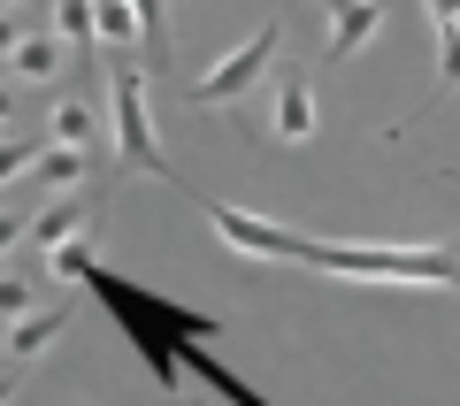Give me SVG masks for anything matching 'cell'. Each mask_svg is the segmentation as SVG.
Here are the masks:
<instances>
[{
	"instance_id": "obj_1",
	"label": "cell",
	"mask_w": 460,
	"mask_h": 406,
	"mask_svg": "<svg viewBox=\"0 0 460 406\" xmlns=\"http://www.w3.org/2000/svg\"><path fill=\"white\" fill-rule=\"evenodd\" d=\"M307 269L345 284H422V292H460L453 245H307Z\"/></svg>"
},
{
	"instance_id": "obj_2",
	"label": "cell",
	"mask_w": 460,
	"mask_h": 406,
	"mask_svg": "<svg viewBox=\"0 0 460 406\" xmlns=\"http://www.w3.org/2000/svg\"><path fill=\"white\" fill-rule=\"evenodd\" d=\"M108 100H115V162H123V169H146V177H162V184H177L162 138H154V115H146V69H138V62H115Z\"/></svg>"
},
{
	"instance_id": "obj_3",
	"label": "cell",
	"mask_w": 460,
	"mask_h": 406,
	"mask_svg": "<svg viewBox=\"0 0 460 406\" xmlns=\"http://www.w3.org/2000/svg\"><path fill=\"white\" fill-rule=\"evenodd\" d=\"M277 47H284V23H261V31L246 39V47H230L223 62L208 69V77H192V108H238V100L253 93V84L269 77V62H277Z\"/></svg>"
},
{
	"instance_id": "obj_4",
	"label": "cell",
	"mask_w": 460,
	"mask_h": 406,
	"mask_svg": "<svg viewBox=\"0 0 460 406\" xmlns=\"http://www.w3.org/2000/svg\"><path fill=\"white\" fill-rule=\"evenodd\" d=\"M208 223H215L223 245H238V253H253V260H307V245H314V238H299V230L269 223V215L230 207V199H208Z\"/></svg>"
},
{
	"instance_id": "obj_5",
	"label": "cell",
	"mask_w": 460,
	"mask_h": 406,
	"mask_svg": "<svg viewBox=\"0 0 460 406\" xmlns=\"http://www.w3.org/2000/svg\"><path fill=\"white\" fill-rule=\"evenodd\" d=\"M323 8H330V39H323V54H330V62L361 54L368 39L384 31V0H323Z\"/></svg>"
},
{
	"instance_id": "obj_6",
	"label": "cell",
	"mask_w": 460,
	"mask_h": 406,
	"mask_svg": "<svg viewBox=\"0 0 460 406\" xmlns=\"http://www.w3.org/2000/svg\"><path fill=\"white\" fill-rule=\"evenodd\" d=\"M100 215V192H62V199H47V207L31 215V245H69V238H84V223Z\"/></svg>"
},
{
	"instance_id": "obj_7",
	"label": "cell",
	"mask_w": 460,
	"mask_h": 406,
	"mask_svg": "<svg viewBox=\"0 0 460 406\" xmlns=\"http://www.w3.org/2000/svg\"><path fill=\"white\" fill-rule=\"evenodd\" d=\"M69 330V307H39V314H23V322H8V338H0V353L16 360V368H31L39 353H47L54 338Z\"/></svg>"
},
{
	"instance_id": "obj_8",
	"label": "cell",
	"mask_w": 460,
	"mask_h": 406,
	"mask_svg": "<svg viewBox=\"0 0 460 406\" xmlns=\"http://www.w3.org/2000/svg\"><path fill=\"white\" fill-rule=\"evenodd\" d=\"M269 130H277L284 146H307V138H314V84H307V77H284V84H277Z\"/></svg>"
},
{
	"instance_id": "obj_9",
	"label": "cell",
	"mask_w": 460,
	"mask_h": 406,
	"mask_svg": "<svg viewBox=\"0 0 460 406\" xmlns=\"http://www.w3.org/2000/svg\"><path fill=\"white\" fill-rule=\"evenodd\" d=\"M62 39H54V31H31V39H23V47H16V62H8V77H16V84H54V77H62Z\"/></svg>"
},
{
	"instance_id": "obj_10",
	"label": "cell",
	"mask_w": 460,
	"mask_h": 406,
	"mask_svg": "<svg viewBox=\"0 0 460 406\" xmlns=\"http://www.w3.org/2000/svg\"><path fill=\"white\" fill-rule=\"evenodd\" d=\"M84 177H93V154L84 146H47L31 162V184H47V192H77Z\"/></svg>"
},
{
	"instance_id": "obj_11",
	"label": "cell",
	"mask_w": 460,
	"mask_h": 406,
	"mask_svg": "<svg viewBox=\"0 0 460 406\" xmlns=\"http://www.w3.org/2000/svg\"><path fill=\"white\" fill-rule=\"evenodd\" d=\"M54 39L69 54H93L100 47V23H93V0H54Z\"/></svg>"
},
{
	"instance_id": "obj_12",
	"label": "cell",
	"mask_w": 460,
	"mask_h": 406,
	"mask_svg": "<svg viewBox=\"0 0 460 406\" xmlns=\"http://www.w3.org/2000/svg\"><path fill=\"white\" fill-rule=\"evenodd\" d=\"M100 123H93V100H54V146H84L93 154Z\"/></svg>"
},
{
	"instance_id": "obj_13",
	"label": "cell",
	"mask_w": 460,
	"mask_h": 406,
	"mask_svg": "<svg viewBox=\"0 0 460 406\" xmlns=\"http://www.w3.org/2000/svg\"><path fill=\"white\" fill-rule=\"evenodd\" d=\"M93 23H100V47H131V39L146 31L131 0H93Z\"/></svg>"
},
{
	"instance_id": "obj_14",
	"label": "cell",
	"mask_w": 460,
	"mask_h": 406,
	"mask_svg": "<svg viewBox=\"0 0 460 406\" xmlns=\"http://www.w3.org/2000/svg\"><path fill=\"white\" fill-rule=\"evenodd\" d=\"M23 314H39V284L23 269H0V322H23Z\"/></svg>"
},
{
	"instance_id": "obj_15",
	"label": "cell",
	"mask_w": 460,
	"mask_h": 406,
	"mask_svg": "<svg viewBox=\"0 0 460 406\" xmlns=\"http://www.w3.org/2000/svg\"><path fill=\"white\" fill-rule=\"evenodd\" d=\"M39 138H23V130H0V184H16V177H31V162H39Z\"/></svg>"
},
{
	"instance_id": "obj_16",
	"label": "cell",
	"mask_w": 460,
	"mask_h": 406,
	"mask_svg": "<svg viewBox=\"0 0 460 406\" xmlns=\"http://www.w3.org/2000/svg\"><path fill=\"white\" fill-rule=\"evenodd\" d=\"M54 277H62V284H93L100 277V260H93V245H84V238H69V245H54Z\"/></svg>"
},
{
	"instance_id": "obj_17",
	"label": "cell",
	"mask_w": 460,
	"mask_h": 406,
	"mask_svg": "<svg viewBox=\"0 0 460 406\" xmlns=\"http://www.w3.org/2000/svg\"><path fill=\"white\" fill-rule=\"evenodd\" d=\"M138 8V23H146V54H154V69L169 62V16H162V0H131Z\"/></svg>"
},
{
	"instance_id": "obj_18",
	"label": "cell",
	"mask_w": 460,
	"mask_h": 406,
	"mask_svg": "<svg viewBox=\"0 0 460 406\" xmlns=\"http://www.w3.org/2000/svg\"><path fill=\"white\" fill-rule=\"evenodd\" d=\"M438 84H460V23H438Z\"/></svg>"
},
{
	"instance_id": "obj_19",
	"label": "cell",
	"mask_w": 460,
	"mask_h": 406,
	"mask_svg": "<svg viewBox=\"0 0 460 406\" xmlns=\"http://www.w3.org/2000/svg\"><path fill=\"white\" fill-rule=\"evenodd\" d=\"M23 8H0V62H16V47H23Z\"/></svg>"
},
{
	"instance_id": "obj_20",
	"label": "cell",
	"mask_w": 460,
	"mask_h": 406,
	"mask_svg": "<svg viewBox=\"0 0 460 406\" xmlns=\"http://www.w3.org/2000/svg\"><path fill=\"white\" fill-rule=\"evenodd\" d=\"M23 238H31V215H23V207H0V253L23 245Z\"/></svg>"
},
{
	"instance_id": "obj_21",
	"label": "cell",
	"mask_w": 460,
	"mask_h": 406,
	"mask_svg": "<svg viewBox=\"0 0 460 406\" xmlns=\"http://www.w3.org/2000/svg\"><path fill=\"white\" fill-rule=\"evenodd\" d=\"M16 123V77H0V130Z\"/></svg>"
},
{
	"instance_id": "obj_22",
	"label": "cell",
	"mask_w": 460,
	"mask_h": 406,
	"mask_svg": "<svg viewBox=\"0 0 460 406\" xmlns=\"http://www.w3.org/2000/svg\"><path fill=\"white\" fill-rule=\"evenodd\" d=\"M429 23H460V0H429Z\"/></svg>"
},
{
	"instance_id": "obj_23",
	"label": "cell",
	"mask_w": 460,
	"mask_h": 406,
	"mask_svg": "<svg viewBox=\"0 0 460 406\" xmlns=\"http://www.w3.org/2000/svg\"><path fill=\"white\" fill-rule=\"evenodd\" d=\"M8 399H16V368H8V375H0V406H8Z\"/></svg>"
},
{
	"instance_id": "obj_24",
	"label": "cell",
	"mask_w": 460,
	"mask_h": 406,
	"mask_svg": "<svg viewBox=\"0 0 460 406\" xmlns=\"http://www.w3.org/2000/svg\"><path fill=\"white\" fill-rule=\"evenodd\" d=\"M0 8H23V0H0Z\"/></svg>"
},
{
	"instance_id": "obj_25",
	"label": "cell",
	"mask_w": 460,
	"mask_h": 406,
	"mask_svg": "<svg viewBox=\"0 0 460 406\" xmlns=\"http://www.w3.org/2000/svg\"><path fill=\"white\" fill-rule=\"evenodd\" d=\"M445 177H453V184H460V169H445Z\"/></svg>"
}]
</instances>
